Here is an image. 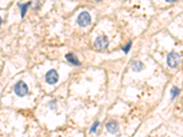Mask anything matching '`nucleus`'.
I'll return each mask as SVG.
<instances>
[{
    "label": "nucleus",
    "mask_w": 183,
    "mask_h": 137,
    "mask_svg": "<svg viewBox=\"0 0 183 137\" xmlns=\"http://www.w3.org/2000/svg\"><path fill=\"white\" fill-rule=\"evenodd\" d=\"M167 63L170 68H176L181 63V56L179 53L172 51L167 57Z\"/></svg>",
    "instance_id": "nucleus-3"
},
{
    "label": "nucleus",
    "mask_w": 183,
    "mask_h": 137,
    "mask_svg": "<svg viewBox=\"0 0 183 137\" xmlns=\"http://www.w3.org/2000/svg\"><path fill=\"white\" fill-rule=\"evenodd\" d=\"M131 47H132V41H129L128 43H127L124 47H122V50L127 54L129 51H130V50H131Z\"/></svg>",
    "instance_id": "nucleus-12"
},
{
    "label": "nucleus",
    "mask_w": 183,
    "mask_h": 137,
    "mask_svg": "<svg viewBox=\"0 0 183 137\" xmlns=\"http://www.w3.org/2000/svg\"><path fill=\"white\" fill-rule=\"evenodd\" d=\"M99 125H100V122H99V121H96V122H94V123H93V125H92L91 128H90V134H94V133H96Z\"/></svg>",
    "instance_id": "nucleus-11"
},
{
    "label": "nucleus",
    "mask_w": 183,
    "mask_h": 137,
    "mask_svg": "<svg viewBox=\"0 0 183 137\" xmlns=\"http://www.w3.org/2000/svg\"><path fill=\"white\" fill-rule=\"evenodd\" d=\"M31 5L30 2H28V3H24V4H18V7L20 9V15H21V17H24L25 15L28 11V8L29 7V6Z\"/></svg>",
    "instance_id": "nucleus-9"
},
{
    "label": "nucleus",
    "mask_w": 183,
    "mask_h": 137,
    "mask_svg": "<svg viewBox=\"0 0 183 137\" xmlns=\"http://www.w3.org/2000/svg\"><path fill=\"white\" fill-rule=\"evenodd\" d=\"M65 58H66V59L68 60V62H70V64H72V65H74V66H79V65H81V62L79 61L78 58L73 54L72 52H70V53L66 54Z\"/></svg>",
    "instance_id": "nucleus-7"
},
{
    "label": "nucleus",
    "mask_w": 183,
    "mask_h": 137,
    "mask_svg": "<svg viewBox=\"0 0 183 137\" xmlns=\"http://www.w3.org/2000/svg\"><path fill=\"white\" fill-rule=\"evenodd\" d=\"M49 107L51 108V110H53V111H55L57 110V102L55 100H52V101H51L50 102H49Z\"/></svg>",
    "instance_id": "nucleus-13"
},
{
    "label": "nucleus",
    "mask_w": 183,
    "mask_h": 137,
    "mask_svg": "<svg viewBox=\"0 0 183 137\" xmlns=\"http://www.w3.org/2000/svg\"><path fill=\"white\" fill-rule=\"evenodd\" d=\"M1 24H2V19H1V17H0V26H1Z\"/></svg>",
    "instance_id": "nucleus-14"
},
{
    "label": "nucleus",
    "mask_w": 183,
    "mask_h": 137,
    "mask_svg": "<svg viewBox=\"0 0 183 137\" xmlns=\"http://www.w3.org/2000/svg\"><path fill=\"white\" fill-rule=\"evenodd\" d=\"M105 128H106L107 132L112 135H116L119 132V125L115 121H109L106 123Z\"/></svg>",
    "instance_id": "nucleus-6"
},
{
    "label": "nucleus",
    "mask_w": 183,
    "mask_h": 137,
    "mask_svg": "<svg viewBox=\"0 0 183 137\" xmlns=\"http://www.w3.org/2000/svg\"><path fill=\"white\" fill-rule=\"evenodd\" d=\"M180 92H181V90L178 88V87H176V86H174V87H172L171 88V90H170V94H171V101H173L177 96L180 94Z\"/></svg>",
    "instance_id": "nucleus-10"
},
{
    "label": "nucleus",
    "mask_w": 183,
    "mask_h": 137,
    "mask_svg": "<svg viewBox=\"0 0 183 137\" xmlns=\"http://www.w3.org/2000/svg\"><path fill=\"white\" fill-rule=\"evenodd\" d=\"M45 81L48 84L53 85L59 81V74L55 69H50L45 75Z\"/></svg>",
    "instance_id": "nucleus-4"
},
{
    "label": "nucleus",
    "mask_w": 183,
    "mask_h": 137,
    "mask_svg": "<svg viewBox=\"0 0 183 137\" xmlns=\"http://www.w3.org/2000/svg\"><path fill=\"white\" fill-rule=\"evenodd\" d=\"M131 68L134 71H137V72H139V71H142L144 68H145V65L143 64V62L141 61H134L131 65Z\"/></svg>",
    "instance_id": "nucleus-8"
},
{
    "label": "nucleus",
    "mask_w": 183,
    "mask_h": 137,
    "mask_svg": "<svg viewBox=\"0 0 183 137\" xmlns=\"http://www.w3.org/2000/svg\"><path fill=\"white\" fill-rule=\"evenodd\" d=\"M91 21H92L91 15L87 11H83L82 13L79 14L77 17V24L82 27H88L91 24Z\"/></svg>",
    "instance_id": "nucleus-2"
},
{
    "label": "nucleus",
    "mask_w": 183,
    "mask_h": 137,
    "mask_svg": "<svg viewBox=\"0 0 183 137\" xmlns=\"http://www.w3.org/2000/svg\"><path fill=\"white\" fill-rule=\"evenodd\" d=\"M14 92L18 97H24L27 95L28 92V85L23 81H19L15 84Z\"/></svg>",
    "instance_id": "nucleus-1"
},
{
    "label": "nucleus",
    "mask_w": 183,
    "mask_h": 137,
    "mask_svg": "<svg viewBox=\"0 0 183 137\" xmlns=\"http://www.w3.org/2000/svg\"><path fill=\"white\" fill-rule=\"evenodd\" d=\"M109 40L106 36H99L94 41V46L98 50H104L108 47Z\"/></svg>",
    "instance_id": "nucleus-5"
}]
</instances>
